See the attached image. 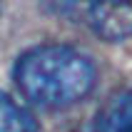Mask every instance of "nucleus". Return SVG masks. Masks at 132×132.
<instances>
[{
    "label": "nucleus",
    "instance_id": "nucleus-1",
    "mask_svg": "<svg viewBox=\"0 0 132 132\" xmlns=\"http://www.w3.org/2000/svg\"><path fill=\"white\" fill-rule=\"evenodd\" d=\"M95 65L70 45H37L15 62V82L37 107L60 110L80 102L95 87Z\"/></svg>",
    "mask_w": 132,
    "mask_h": 132
},
{
    "label": "nucleus",
    "instance_id": "nucleus-2",
    "mask_svg": "<svg viewBox=\"0 0 132 132\" xmlns=\"http://www.w3.org/2000/svg\"><path fill=\"white\" fill-rule=\"evenodd\" d=\"M82 18L90 30L107 43L132 37V3H90Z\"/></svg>",
    "mask_w": 132,
    "mask_h": 132
},
{
    "label": "nucleus",
    "instance_id": "nucleus-3",
    "mask_svg": "<svg viewBox=\"0 0 132 132\" xmlns=\"http://www.w3.org/2000/svg\"><path fill=\"white\" fill-rule=\"evenodd\" d=\"M97 132H132V85L105 107Z\"/></svg>",
    "mask_w": 132,
    "mask_h": 132
},
{
    "label": "nucleus",
    "instance_id": "nucleus-4",
    "mask_svg": "<svg viewBox=\"0 0 132 132\" xmlns=\"http://www.w3.org/2000/svg\"><path fill=\"white\" fill-rule=\"evenodd\" d=\"M0 132H40L32 115L3 90H0Z\"/></svg>",
    "mask_w": 132,
    "mask_h": 132
}]
</instances>
